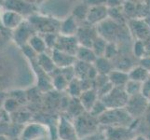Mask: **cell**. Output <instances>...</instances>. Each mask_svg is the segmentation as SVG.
Wrapping results in <instances>:
<instances>
[{
	"label": "cell",
	"instance_id": "cell-40",
	"mask_svg": "<svg viewBox=\"0 0 150 140\" xmlns=\"http://www.w3.org/2000/svg\"><path fill=\"white\" fill-rule=\"evenodd\" d=\"M131 140H149V139L146 136H135Z\"/></svg>",
	"mask_w": 150,
	"mask_h": 140
},
{
	"label": "cell",
	"instance_id": "cell-31",
	"mask_svg": "<svg viewBox=\"0 0 150 140\" xmlns=\"http://www.w3.org/2000/svg\"><path fill=\"white\" fill-rule=\"evenodd\" d=\"M132 53L134 57L140 60L143 57L147 55V51L144 42L142 40H135L132 45Z\"/></svg>",
	"mask_w": 150,
	"mask_h": 140
},
{
	"label": "cell",
	"instance_id": "cell-1",
	"mask_svg": "<svg viewBox=\"0 0 150 140\" xmlns=\"http://www.w3.org/2000/svg\"><path fill=\"white\" fill-rule=\"evenodd\" d=\"M99 122L107 127H127L130 128L134 119L128 113L125 108L120 109H107L98 118Z\"/></svg>",
	"mask_w": 150,
	"mask_h": 140
},
{
	"label": "cell",
	"instance_id": "cell-10",
	"mask_svg": "<svg viewBox=\"0 0 150 140\" xmlns=\"http://www.w3.org/2000/svg\"><path fill=\"white\" fill-rule=\"evenodd\" d=\"M130 33L136 38V40H146L150 37V26L144 20L132 19L127 23Z\"/></svg>",
	"mask_w": 150,
	"mask_h": 140
},
{
	"label": "cell",
	"instance_id": "cell-42",
	"mask_svg": "<svg viewBox=\"0 0 150 140\" xmlns=\"http://www.w3.org/2000/svg\"><path fill=\"white\" fill-rule=\"evenodd\" d=\"M146 123H148L149 125H150V110H149V113L146 115Z\"/></svg>",
	"mask_w": 150,
	"mask_h": 140
},
{
	"label": "cell",
	"instance_id": "cell-27",
	"mask_svg": "<svg viewBox=\"0 0 150 140\" xmlns=\"http://www.w3.org/2000/svg\"><path fill=\"white\" fill-rule=\"evenodd\" d=\"M107 44L108 42L105 38H103L100 36H98L91 46V50H93V53H95L97 57H103L105 53Z\"/></svg>",
	"mask_w": 150,
	"mask_h": 140
},
{
	"label": "cell",
	"instance_id": "cell-22",
	"mask_svg": "<svg viewBox=\"0 0 150 140\" xmlns=\"http://www.w3.org/2000/svg\"><path fill=\"white\" fill-rule=\"evenodd\" d=\"M76 58L77 61L83 62V63H87L90 65H93L94 62L97 59V56L95 55L93 50H92L91 48L79 46V50L76 51Z\"/></svg>",
	"mask_w": 150,
	"mask_h": 140
},
{
	"label": "cell",
	"instance_id": "cell-17",
	"mask_svg": "<svg viewBox=\"0 0 150 140\" xmlns=\"http://www.w3.org/2000/svg\"><path fill=\"white\" fill-rule=\"evenodd\" d=\"M82 107H84V109L86 112H91L92 109V107H94V105L97 103V101L100 99L99 95H98L97 91L92 88V89L87 90L85 92H82V95L79 98Z\"/></svg>",
	"mask_w": 150,
	"mask_h": 140
},
{
	"label": "cell",
	"instance_id": "cell-41",
	"mask_svg": "<svg viewBox=\"0 0 150 140\" xmlns=\"http://www.w3.org/2000/svg\"><path fill=\"white\" fill-rule=\"evenodd\" d=\"M5 111L2 109H0V122H7L6 120H5V119H4V116H3V113H4Z\"/></svg>",
	"mask_w": 150,
	"mask_h": 140
},
{
	"label": "cell",
	"instance_id": "cell-28",
	"mask_svg": "<svg viewBox=\"0 0 150 140\" xmlns=\"http://www.w3.org/2000/svg\"><path fill=\"white\" fill-rule=\"evenodd\" d=\"M67 91L72 98H79L83 92V88L81 85V81L79 79H74L69 82Z\"/></svg>",
	"mask_w": 150,
	"mask_h": 140
},
{
	"label": "cell",
	"instance_id": "cell-21",
	"mask_svg": "<svg viewBox=\"0 0 150 140\" xmlns=\"http://www.w3.org/2000/svg\"><path fill=\"white\" fill-rule=\"evenodd\" d=\"M108 80H109V81L114 87H122V88H124V86L127 84V82L130 80L128 73L117 69H114L108 75Z\"/></svg>",
	"mask_w": 150,
	"mask_h": 140
},
{
	"label": "cell",
	"instance_id": "cell-44",
	"mask_svg": "<svg viewBox=\"0 0 150 140\" xmlns=\"http://www.w3.org/2000/svg\"><path fill=\"white\" fill-rule=\"evenodd\" d=\"M149 110H150V99H149Z\"/></svg>",
	"mask_w": 150,
	"mask_h": 140
},
{
	"label": "cell",
	"instance_id": "cell-39",
	"mask_svg": "<svg viewBox=\"0 0 150 140\" xmlns=\"http://www.w3.org/2000/svg\"><path fill=\"white\" fill-rule=\"evenodd\" d=\"M80 140H102V138H101V136H99V134H91V136H88L81 138Z\"/></svg>",
	"mask_w": 150,
	"mask_h": 140
},
{
	"label": "cell",
	"instance_id": "cell-14",
	"mask_svg": "<svg viewBox=\"0 0 150 140\" xmlns=\"http://www.w3.org/2000/svg\"><path fill=\"white\" fill-rule=\"evenodd\" d=\"M50 55L57 68H61V69L67 68V67L73 66L76 62V56L70 55L68 53H65L64 51L58 50L56 49L51 50Z\"/></svg>",
	"mask_w": 150,
	"mask_h": 140
},
{
	"label": "cell",
	"instance_id": "cell-16",
	"mask_svg": "<svg viewBox=\"0 0 150 140\" xmlns=\"http://www.w3.org/2000/svg\"><path fill=\"white\" fill-rule=\"evenodd\" d=\"M79 26L80 25L79 22L70 14L66 18L62 20L59 35L66 36V37H76Z\"/></svg>",
	"mask_w": 150,
	"mask_h": 140
},
{
	"label": "cell",
	"instance_id": "cell-12",
	"mask_svg": "<svg viewBox=\"0 0 150 140\" xmlns=\"http://www.w3.org/2000/svg\"><path fill=\"white\" fill-rule=\"evenodd\" d=\"M58 136L61 140H79L74 122L65 117H61L58 125Z\"/></svg>",
	"mask_w": 150,
	"mask_h": 140
},
{
	"label": "cell",
	"instance_id": "cell-20",
	"mask_svg": "<svg viewBox=\"0 0 150 140\" xmlns=\"http://www.w3.org/2000/svg\"><path fill=\"white\" fill-rule=\"evenodd\" d=\"M94 68L96 69L98 75L108 76L115 69L113 62L108 60L105 57H97L96 61L93 64Z\"/></svg>",
	"mask_w": 150,
	"mask_h": 140
},
{
	"label": "cell",
	"instance_id": "cell-37",
	"mask_svg": "<svg viewBox=\"0 0 150 140\" xmlns=\"http://www.w3.org/2000/svg\"><path fill=\"white\" fill-rule=\"evenodd\" d=\"M138 65L144 67V69H146L148 72H150V55H146L143 58H141L139 60Z\"/></svg>",
	"mask_w": 150,
	"mask_h": 140
},
{
	"label": "cell",
	"instance_id": "cell-35",
	"mask_svg": "<svg viewBox=\"0 0 150 140\" xmlns=\"http://www.w3.org/2000/svg\"><path fill=\"white\" fill-rule=\"evenodd\" d=\"M45 43L47 45V48L50 50H54L56 44H57V40H58V34H47V35H43L42 36Z\"/></svg>",
	"mask_w": 150,
	"mask_h": 140
},
{
	"label": "cell",
	"instance_id": "cell-24",
	"mask_svg": "<svg viewBox=\"0 0 150 140\" xmlns=\"http://www.w3.org/2000/svg\"><path fill=\"white\" fill-rule=\"evenodd\" d=\"M27 45L29 47H31L32 50L35 51V53H37L38 55L47 53L48 48H47V45L45 43V40L42 36H40L38 34L34 35L28 41Z\"/></svg>",
	"mask_w": 150,
	"mask_h": 140
},
{
	"label": "cell",
	"instance_id": "cell-29",
	"mask_svg": "<svg viewBox=\"0 0 150 140\" xmlns=\"http://www.w3.org/2000/svg\"><path fill=\"white\" fill-rule=\"evenodd\" d=\"M69 80L66 79L65 76L60 72V73L54 75V77H52V85L53 88L56 89L57 91H64L67 90L69 85Z\"/></svg>",
	"mask_w": 150,
	"mask_h": 140
},
{
	"label": "cell",
	"instance_id": "cell-36",
	"mask_svg": "<svg viewBox=\"0 0 150 140\" xmlns=\"http://www.w3.org/2000/svg\"><path fill=\"white\" fill-rule=\"evenodd\" d=\"M142 95L146 98H147L148 100L150 99V77L143 83Z\"/></svg>",
	"mask_w": 150,
	"mask_h": 140
},
{
	"label": "cell",
	"instance_id": "cell-2",
	"mask_svg": "<svg viewBox=\"0 0 150 140\" xmlns=\"http://www.w3.org/2000/svg\"><path fill=\"white\" fill-rule=\"evenodd\" d=\"M26 20L32 24V26L37 31V33H40L43 35L56 34L57 32H59L62 22V20H59L57 18L48 17L38 14L30 15Z\"/></svg>",
	"mask_w": 150,
	"mask_h": 140
},
{
	"label": "cell",
	"instance_id": "cell-34",
	"mask_svg": "<svg viewBox=\"0 0 150 140\" xmlns=\"http://www.w3.org/2000/svg\"><path fill=\"white\" fill-rule=\"evenodd\" d=\"M106 110H107V108L105 106V104L103 103V101L101 99H99L94 105V107H92L91 112H89V113H91V115H92L93 117L98 119V118H100Z\"/></svg>",
	"mask_w": 150,
	"mask_h": 140
},
{
	"label": "cell",
	"instance_id": "cell-32",
	"mask_svg": "<svg viewBox=\"0 0 150 140\" xmlns=\"http://www.w3.org/2000/svg\"><path fill=\"white\" fill-rule=\"evenodd\" d=\"M120 49L118 48V46L116 43L108 42L106 50H105V53L103 57H105L108 60L113 62L118 55H120Z\"/></svg>",
	"mask_w": 150,
	"mask_h": 140
},
{
	"label": "cell",
	"instance_id": "cell-9",
	"mask_svg": "<svg viewBox=\"0 0 150 140\" xmlns=\"http://www.w3.org/2000/svg\"><path fill=\"white\" fill-rule=\"evenodd\" d=\"M35 34L38 33L32 26V24L27 20H25L16 30L13 31L12 38L15 43L23 48V47L28 44V41L30 40V38Z\"/></svg>",
	"mask_w": 150,
	"mask_h": 140
},
{
	"label": "cell",
	"instance_id": "cell-18",
	"mask_svg": "<svg viewBox=\"0 0 150 140\" xmlns=\"http://www.w3.org/2000/svg\"><path fill=\"white\" fill-rule=\"evenodd\" d=\"M5 6H6L7 9L13 10L20 14H28V17L30 15H32V11L34 10V5L32 3H27L25 1H6L5 2Z\"/></svg>",
	"mask_w": 150,
	"mask_h": 140
},
{
	"label": "cell",
	"instance_id": "cell-43",
	"mask_svg": "<svg viewBox=\"0 0 150 140\" xmlns=\"http://www.w3.org/2000/svg\"><path fill=\"white\" fill-rule=\"evenodd\" d=\"M3 11H4V10H3V8H2V5H0V17H1Z\"/></svg>",
	"mask_w": 150,
	"mask_h": 140
},
{
	"label": "cell",
	"instance_id": "cell-8",
	"mask_svg": "<svg viewBox=\"0 0 150 140\" xmlns=\"http://www.w3.org/2000/svg\"><path fill=\"white\" fill-rule=\"evenodd\" d=\"M98 36L99 35H98V31L95 26H91V25L84 23L79 26L76 38L79 46L91 49V46Z\"/></svg>",
	"mask_w": 150,
	"mask_h": 140
},
{
	"label": "cell",
	"instance_id": "cell-3",
	"mask_svg": "<svg viewBox=\"0 0 150 140\" xmlns=\"http://www.w3.org/2000/svg\"><path fill=\"white\" fill-rule=\"evenodd\" d=\"M101 100L105 104L107 109H120L126 107L129 96L124 88L114 87L109 93L101 98Z\"/></svg>",
	"mask_w": 150,
	"mask_h": 140
},
{
	"label": "cell",
	"instance_id": "cell-23",
	"mask_svg": "<svg viewBox=\"0 0 150 140\" xmlns=\"http://www.w3.org/2000/svg\"><path fill=\"white\" fill-rule=\"evenodd\" d=\"M128 75H129V79L131 80L144 83L150 77V72H148L146 69H144V67L137 65L130 70Z\"/></svg>",
	"mask_w": 150,
	"mask_h": 140
},
{
	"label": "cell",
	"instance_id": "cell-4",
	"mask_svg": "<svg viewBox=\"0 0 150 140\" xmlns=\"http://www.w3.org/2000/svg\"><path fill=\"white\" fill-rule=\"evenodd\" d=\"M94 119L95 117L91 115V113L89 112H88V116L83 113L81 116L75 119L74 124L79 139L95 134L98 124H99V121L94 122Z\"/></svg>",
	"mask_w": 150,
	"mask_h": 140
},
{
	"label": "cell",
	"instance_id": "cell-15",
	"mask_svg": "<svg viewBox=\"0 0 150 140\" xmlns=\"http://www.w3.org/2000/svg\"><path fill=\"white\" fill-rule=\"evenodd\" d=\"M134 136L135 134L127 127H107L105 132V137L108 140H131Z\"/></svg>",
	"mask_w": 150,
	"mask_h": 140
},
{
	"label": "cell",
	"instance_id": "cell-19",
	"mask_svg": "<svg viewBox=\"0 0 150 140\" xmlns=\"http://www.w3.org/2000/svg\"><path fill=\"white\" fill-rule=\"evenodd\" d=\"M37 65H38V67L41 70L48 75H50L51 73H54L57 68L52 58H51V55L48 54L47 53L39 54L38 56Z\"/></svg>",
	"mask_w": 150,
	"mask_h": 140
},
{
	"label": "cell",
	"instance_id": "cell-5",
	"mask_svg": "<svg viewBox=\"0 0 150 140\" xmlns=\"http://www.w3.org/2000/svg\"><path fill=\"white\" fill-rule=\"evenodd\" d=\"M50 134L47 126L40 123L26 125L21 134V140H50Z\"/></svg>",
	"mask_w": 150,
	"mask_h": 140
},
{
	"label": "cell",
	"instance_id": "cell-38",
	"mask_svg": "<svg viewBox=\"0 0 150 140\" xmlns=\"http://www.w3.org/2000/svg\"><path fill=\"white\" fill-rule=\"evenodd\" d=\"M9 131V124L8 122H0V136H4Z\"/></svg>",
	"mask_w": 150,
	"mask_h": 140
},
{
	"label": "cell",
	"instance_id": "cell-7",
	"mask_svg": "<svg viewBox=\"0 0 150 140\" xmlns=\"http://www.w3.org/2000/svg\"><path fill=\"white\" fill-rule=\"evenodd\" d=\"M108 18V8L105 4L97 3L93 5H90L89 11L86 18V23L91 26H97L98 24L103 23Z\"/></svg>",
	"mask_w": 150,
	"mask_h": 140
},
{
	"label": "cell",
	"instance_id": "cell-30",
	"mask_svg": "<svg viewBox=\"0 0 150 140\" xmlns=\"http://www.w3.org/2000/svg\"><path fill=\"white\" fill-rule=\"evenodd\" d=\"M142 86L143 83L130 80L127 82V84L124 86V90H125L129 97H132L142 93Z\"/></svg>",
	"mask_w": 150,
	"mask_h": 140
},
{
	"label": "cell",
	"instance_id": "cell-11",
	"mask_svg": "<svg viewBox=\"0 0 150 140\" xmlns=\"http://www.w3.org/2000/svg\"><path fill=\"white\" fill-rule=\"evenodd\" d=\"M24 21V17L22 14L9 9H5L0 17L2 26L11 31L16 30Z\"/></svg>",
	"mask_w": 150,
	"mask_h": 140
},
{
	"label": "cell",
	"instance_id": "cell-6",
	"mask_svg": "<svg viewBox=\"0 0 150 140\" xmlns=\"http://www.w3.org/2000/svg\"><path fill=\"white\" fill-rule=\"evenodd\" d=\"M125 109L135 120V119L143 116L146 111L149 109V100L142 93L132 97H129V101Z\"/></svg>",
	"mask_w": 150,
	"mask_h": 140
},
{
	"label": "cell",
	"instance_id": "cell-26",
	"mask_svg": "<svg viewBox=\"0 0 150 140\" xmlns=\"http://www.w3.org/2000/svg\"><path fill=\"white\" fill-rule=\"evenodd\" d=\"M68 111L74 119H76L86 112L79 98H72L71 101L68 102Z\"/></svg>",
	"mask_w": 150,
	"mask_h": 140
},
{
	"label": "cell",
	"instance_id": "cell-25",
	"mask_svg": "<svg viewBox=\"0 0 150 140\" xmlns=\"http://www.w3.org/2000/svg\"><path fill=\"white\" fill-rule=\"evenodd\" d=\"M90 6L87 4V2H83L80 4H77L72 9L71 15L73 16L79 23H86V18L88 15V11H89Z\"/></svg>",
	"mask_w": 150,
	"mask_h": 140
},
{
	"label": "cell",
	"instance_id": "cell-13",
	"mask_svg": "<svg viewBox=\"0 0 150 140\" xmlns=\"http://www.w3.org/2000/svg\"><path fill=\"white\" fill-rule=\"evenodd\" d=\"M79 48V44L77 42L76 37H66V36L58 35V40H57V44L55 47L56 50L76 56Z\"/></svg>",
	"mask_w": 150,
	"mask_h": 140
},
{
	"label": "cell",
	"instance_id": "cell-33",
	"mask_svg": "<svg viewBox=\"0 0 150 140\" xmlns=\"http://www.w3.org/2000/svg\"><path fill=\"white\" fill-rule=\"evenodd\" d=\"M20 107V103L13 97L6 98L3 104V110L6 111L8 114L13 113L16 111Z\"/></svg>",
	"mask_w": 150,
	"mask_h": 140
}]
</instances>
